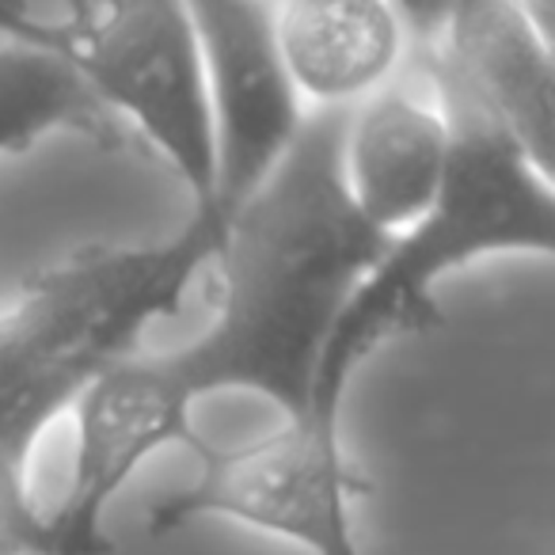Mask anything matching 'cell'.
Here are the masks:
<instances>
[{
	"instance_id": "obj_7",
	"label": "cell",
	"mask_w": 555,
	"mask_h": 555,
	"mask_svg": "<svg viewBox=\"0 0 555 555\" xmlns=\"http://www.w3.org/2000/svg\"><path fill=\"white\" fill-rule=\"evenodd\" d=\"M415 57L453 77L544 176H555V62L547 9L464 0L400 9Z\"/></svg>"
},
{
	"instance_id": "obj_1",
	"label": "cell",
	"mask_w": 555,
	"mask_h": 555,
	"mask_svg": "<svg viewBox=\"0 0 555 555\" xmlns=\"http://www.w3.org/2000/svg\"><path fill=\"white\" fill-rule=\"evenodd\" d=\"M347 115L350 107L309 111L294 149L224 229L214 255V324L160 354L191 403L251 392L274 403L282 423H324L317 418L324 350L388 247L343 186Z\"/></svg>"
},
{
	"instance_id": "obj_10",
	"label": "cell",
	"mask_w": 555,
	"mask_h": 555,
	"mask_svg": "<svg viewBox=\"0 0 555 555\" xmlns=\"http://www.w3.org/2000/svg\"><path fill=\"white\" fill-rule=\"evenodd\" d=\"M274 47L309 111H347L392 80L408 27L385 0H289L274 4Z\"/></svg>"
},
{
	"instance_id": "obj_12",
	"label": "cell",
	"mask_w": 555,
	"mask_h": 555,
	"mask_svg": "<svg viewBox=\"0 0 555 555\" xmlns=\"http://www.w3.org/2000/svg\"><path fill=\"white\" fill-rule=\"evenodd\" d=\"M0 555H47V514L27 476L0 464Z\"/></svg>"
},
{
	"instance_id": "obj_8",
	"label": "cell",
	"mask_w": 555,
	"mask_h": 555,
	"mask_svg": "<svg viewBox=\"0 0 555 555\" xmlns=\"http://www.w3.org/2000/svg\"><path fill=\"white\" fill-rule=\"evenodd\" d=\"M160 354H130L115 362L73 408L77 461L65 502L47 514V555H115L103 537V514L126 479L164 446L198 449L202 434Z\"/></svg>"
},
{
	"instance_id": "obj_9",
	"label": "cell",
	"mask_w": 555,
	"mask_h": 555,
	"mask_svg": "<svg viewBox=\"0 0 555 555\" xmlns=\"http://www.w3.org/2000/svg\"><path fill=\"white\" fill-rule=\"evenodd\" d=\"M449 168V122L426 88L388 80L350 107L343 130V186L350 206L392 244L438 202Z\"/></svg>"
},
{
	"instance_id": "obj_4",
	"label": "cell",
	"mask_w": 555,
	"mask_h": 555,
	"mask_svg": "<svg viewBox=\"0 0 555 555\" xmlns=\"http://www.w3.org/2000/svg\"><path fill=\"white\" fill-rule=\"evenodd\" d=\"M0 35L54 50L95 95L186 183L194 209L214 191V122L191 12L176 0L69 4L27 12L0 4Z\"/></svg>"
},
{
	"instance_id": "obj_3",
	"label": "cell",
	"mask_w": 555,
	"mask_h": 555,
	"mask_svg": "<svg viewBox=\"0 0 555 555\" xmlns=\"http://www.w3.org/2000/svg\"><path fill=\"white\" fill-rule=\"evenodd\" d=\"M221 232L191 214L164 244H88L39 270L0 312V464L27 476L42 434L115 362L138 354L149 324L183 309Z\"/></svg>"
},
{
	"instance_id": "obj_6",
	"label": "cell",
	"mask_w": 555,
	"mask_h": 555,
	"mask_svg": "<svg viewBox=\"0 0 555 555\" xmlns=\"http://www.w3.org/2000/svg\"><path fill=\"white\" fill-rule=\"evenodd\" d=\"M206 69L214 122V191L194 214L224 236L244 202L294 149L309 107L294 92L274 47V4L198 0L186 4Z\"/></svg>"
},
{
	"instance_id": "obj_11",
	"label": "cell",
	"mask_w": 555,
	"mask_h": 555,
	"mask_svg": "<svg viewBox=\"0 0 555 555\" xmlns=\"http://www.w3.org/2000/svg\"><path fill=\"white\" fill-rule=\"evenodd\" d=\"M54 133L85 138L103 153L156 160L65 57L0 35V156L31 153Z\"/></svg>"
},
{
	"instance_id": "obj_5",
	"label": "cell",
	"mask_w": 555,
	"mask_h": 555,
	"mask_svg": "<svg viewBox=\"0 0 555 555\" xmlns=\"http://www.w3.org/2000/svg\"><path fill=\"white\" fill-rule=\"evenodd\" d=\"M194 456L198 479L149 506L153 540L198 517H229L312 555H362L350 502L365 499L373 483L347 461L339 426L278 423L244 446L202 438Z\"/></svg>"
},
{
	"instance_id": "obj_2",
	"label": "cell",
	"mask_w": 555,
	"mask_h": 555,
	"mask_svg": "<svg viewBox=\"0 0 555 555\" xmlns=\"http://www.w3.org/2000/svg\"><path fill=\"white\" fill-rule=\"evenodd\" d=\"M415 62L449 122V168L430 214L385 247L335 324L317 380V418L335 426L350 377L373 350L441 327L434 297L441 274L487 255L555 251L552 176L532 168L453 77Z\"/></svg>"
}]
</instances>
